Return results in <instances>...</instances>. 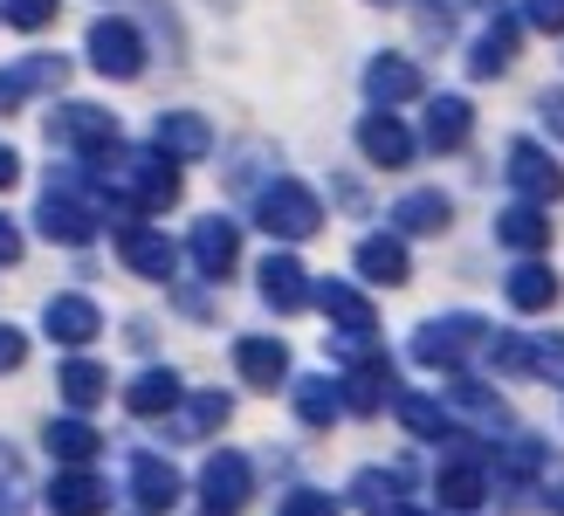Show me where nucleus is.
<instances>
[{
    "label": "nucleus",
    "mask_w": 564,
    "mask_h": 516,
    "mask_svg": "<svg viewBox=\"0 0 564 516\" xmlns=\"http://www.w3.org/2000/svg\"><path fill=\"white\" fill-rule=\"evenodd\" d=\"M97 214H104V200H90V172L83 165H48L42 214H35L42 235L63 241V248H83V241H97Z\"/></svg>",
    "instance_id": "nucleus-1"
},
{
    "label": "nucleus",
    "mask_w": 564,
    "mask_h": 516,
    "mask_svg": "<svg viewBox=\"0 0 564 516\" xmlns=\"http://www.w3.org/2000/svg\"><path fill=\"white\" fill-rule=\"evenodd\" d=\"M256 221L269 227L275 241H310L324 227V207H317V193H310L303 180H269L256 193Z\"/></svg>",
    "instance_id": "nucleus-2"
},
{
    "label": "nucleus",
    "mask_w": 564,
    "mask_h": 516,
    "mask_svg": "<svg viewBox=\"0 0 564 516\" xmlns=\"http://www.w3.org/2000/svg\"><path fill=\"white\" fill-rule=\"evenodd\" d=\"M482 344H489V324L462 310V318H434V324H420V331H413V358H420V365H434V372H462L475 352H482Z\"/></svg>",
    "instance_id": "nucleus-3"
},
{
    "label": "nucleus",
    "mask_w": 564,
    "mask_h": 516,
    "mask_svg": "<svg viewBox=\"0 0 564 516\" xmlns=\"http://www.w3.org/2000/svg\"><path fill=\"white\" fill-rule=\"evenodd\" d=\"M90 69H104L110 83L145 76V35H138V21H124V14L90 21Z\"/></svg>",
    "instance_id": "nucleus-4"
},
{
    "label": "nucleus",
    "mask_w": 564,
    "mask_h": 516,
    "mask_svg": "<svg viewBox=\"0 0 564 516\" xmlns=\"http://www.w3.org/2000/svg\"><path fill=\"white\" fill-rule=\"evenodd\" d=\"M110 138H118V110H104V104H55L48 110V146H63L76 159L104 152Z\"/></svg>",
    "instance_id": "nucleus-5"
},
{
    "label": "nucleus",
    "mask_w": 564,
    "mask_h": 516,
    "mask_svg": "<svg viewBox=\"0 0 564 516\" xmlns=\"http://www.w3.org/2000/svg\"><path fill=\"white\" fill-rule=\"evenodd\" d=\"M186 255H193V269H200L207 282H228L235 262H241V227L228 214H200L193 235H186Z\"/></svg>",
    "instance_id": "nucleus-6"
},
{
    "label": "nucleus",
    "mask_w": 564,
    "mask_h": 516,
    "mask_svg": "<svg viewBox=\"0 0 564 516\" xmlns=\"http://www.w3.org/2000/svg\"><path fill=\"white\" fill-rule=\"evenodd\" d=\"M248 496H256V469H248V454H235V448L207 454V469H200V503H207L214 516H235Z\"/></svg>",
    "instance_id": "nucleus-7"
},
{
    "label": "nucleus",
    "mask_w": 564,
    "mask_h": 516,
    "mask_svg": "<svg viewBox=\"0 0 564 516\" xmlns=\"http://www.w3.org/2000/svg\"><path fill=\"white\" fill-rule=\"evenodd\" d=\"M358 152L372 159V165H386V172H400V165H413L420 138H413V131H406L400 118H392L386 104H372V110H365V118H358Z\"/></svg>",
    "instance_id": "nucleus-8"
},
{
    "label": "nucleus",
    "mask_w": 564,
    "mask_h": 516,
    "mask_svg": "<svg viewBox=\"0 0 564 516\" xmlns=\"http://www.w3.org/2000/svg\"><path fill=\"white\" fill-rule=\"evenodd\" d=\"M118 262L131 269V276H145V282H173V269H180V248L159 235V227H138V221H124L118 227Z\"/></svg>",
    "instance_id": "nucleus-9"
},
{
    "label": "nucleus",
    "mask_w": 564,
    "mask_h": 516,
    "mask_svg": "<svg viewBox=\"0 0 564 516\" xmlns=\"http://www.w3.org/2000/svg\"><path fill=\"white\" fill-rule=\"evenodd\" d=\"M502 172H510V186H517L523 200H538V207H551V200L564 193V165H557L544 146H530V138H517V146H510Z\"/></svg>",
    "instance_id": "nucleus-10"
},
{
    "label": "nucleus",
    "mask_w": 564,
    "mask_h": 516,
    "mask_svg": "<svg viewBox=\"0 0 564 516\" xmlns=\"http://www.w3.org/2000/svg\"><path fill=\"white\" fill-rule=\"evenodd\" d=\"M420 90H427V83H420V63H413V55L386 49V55H372V63H365V97H372V104L400 110V104H420Z\"/></svg>",
    "instance_id": "nucleus-11"
},
{
    "label": "nucleus",
    "mask_w": 564,
    "mask_h": 516,
    "mask_svg": "<svg viewBox=\"0 0 564 516\" xmlns=\"http://www.w3.org/2000/svg\"><path fill=\"white\" fill-rule=\"evenodd\" d=\"M63 76H69L63 55H21L14 69H0V110H14L28 97H42V90H63Z\"/></svg>",
    "instance_id": "nucleus-12"
},
{
    "label": "nucleus",
    "mask_w": 564,
    "mask_h": 516,
    "mask_svg": "<svg viewBox=\"0 0 564 516\" xmlns=\"http://www.w3.org/2000/svg\"><path fill=\"white\" fill-rule=\"evenodd\" d=\"M104 509H110V482H97L90 462L48 482V516H104Z\"/></svg>",
    "instance_id": "nucleus-13"
},
{
    "label": "nucleus",
    "mask_w": 564,
    "mask_h": 516,
    "mask_svg": "<svg viewBox=\"0 0 564 516\" xmlns=\"http://www.w3.org/2000/svg\"><path fill=\"white\" fill-rule=\"evenodd\" d=\"M517 42H523V14L496 8V14H489V28L475 35V55H468V69H475V76H502V69L517 63Z\"/></svg>",
    "instance_id": "nucleus-14"
},
{
    "label": "nucleus",
    "mask_w": 564,
    "mask_h": 516,
    "mask_svg": "<svg viewBox=\"0 0 564 516\" xmlns=\"http://www.w3.org/2000/svg\"><path fill=\"white\" fill-rule=\"evenodd\" d=\"M152 138H159L165 159H207L214 152V125L200 118V110H159Z\"/></svg>",
    "instance_id": "nucleus-15"
},
{
    "label": "nucleus",
    "mask_w": 564,
    "mask_h": 516,
    "mask_svg": "<svg viewBox=\"0 0 564 516\" xmlns=\"http://www.w3.org/2000/svg\"><path fill=\"white\" fill-rule=\"evenodd\" d=\"M235 372L248 386L275 393L282 379H290V344H282V337H235Z\"/></svg>",
    "instance_id": "nucleus-16"
},
{
    "label": "nucleus",
    "mask_w": 564,
    "mask_h": 516,
    "mask_svg": "<svg viewBox=\"0 0 564 516\" xmlns=\"http://www.w3.org/2000/svg\"><path fill=\"white\" fill-rule=\"evenodd\" d=\"M337 393H345V407H351V413H379L386 399H392V358H386V352L358 358L345 379H337Z\"/></svg>",
    "instance_id": "nucleus-17"
},
{
    "label": "nucleus",
    "mask_w": 564,
    "mask_h": 516,
    "mask_svg": "<svg viewBox=\"0 0 564 516\" xmlns=\"http://www.w3.org/2000/svg\"><path fill=\"white\" fill-rule=\"evenodd\" d=\"M131 503L145 509V516H165L180 503V475L173 462H159V454H131Z\"/></svg>",
    "instance_id": "nucleus-18"
},
{
    "label": "nucleus",
    "mask_w": 564,
    "mask_h": 516,
    "mask_svg": "<svg viewBox=\"0 0 564 516\" xmlns=\"http://www.w3.org/2000/svg\"><path fill=\"white\" fill-rule=\"evenodd\" d=\"M42 331H48L55 344H90V337L104 331V310H97L90 297H48Z\"/></svg>",
    "instance_id": "nucleus-19"
},
{
    "label": "nucleus",
    "mask_w": 564,
    "mask_h": 516,
    "mask_svg": "<svg viewBox=\"0 0 564 516\" xmlns=\"http://www.w3.org/2000/svg\"><path fill=\"white\" fill-rule=\"evenodd\" d=\"M496 241L517 248V255H538V248H551V214L538 207V200H517V207L496 214Z\"/></svg>",
    "instance_id": "nucleus-20"
},
{
    "label": "nucleus",
    "mask_w": 564,
    "mask_h": 516,
    "mask_svg": "<svg viewBox=\"0 0 564 516\" xmlns=\"http://www.w3.org/2000/svg\"><path fill=\"white\" fill-rule=\"evenodd\" d=\"M358 276H365V282H386V290H400V282L413 276L406 241H400V235H365V241H358Z\"/></svg>",
    "instance_id": "nucleus-21"
},
{
    "label": "nucleus",
    "mask_w": 564,
    "mask_h": 516,
    "mask_svg": "<svg viewBox=\"0 0 564 516\" xmlns=\"http://www.w3.org/2000/svg\"><path fill=\"white\" fill-rule=\"evenodd\" d=\"M180 393H186V386H180V372H173V365H152V372H138V379L124 386V407H131V413H145V420H159V413H173V407H180Z\"/></svg>",
    "instance_id": "nucleus-22"
},
{
    "label": "nucleus",
    "mask_w": 564,
    "mask_h": 516,
    "mask_svg": "<svg viewBox=\"0 0 564 516\" xmlns=\"http://www.w3.org/2000/svg\"><path fill=\"white\" fill-rule=\"evenodd\" d=\"M475 138V104L468 97H434L427 104V146L434 152H462Z\"/></svg>",
    "instance_id": "nucleus-23"
},
{
    "label": "nucleus",
    "mask_w": 564,
    "mask_h": 516,
    "mask_svg": "<svg viewBox=\"0 0 564 516\" xmlns=\"http://www.w3.org/2000/svg\"><path fill=\"white\" fill-rule=\"evenodd\" d=\"M48 454H55V462H69V469H83V462H97V454H104V434H97V427L90 420H83V413H63V420H48Z\"/></svg>",
    "instance_id": "nucleus-24"
},
{
    "label": "nucleus",
    "mask_w": 564,
    "mask_h": 516,
    "mask_svg": "<svg viewBox=\"0 0 564 516\" xmlns=\"http://www.w3.org/2000/svg\"><path fill=\"white\" fill-rule=\"evenodd\" d=\"M262 303L282 310V318L310 303V282H303V262H296V255H269V262H262Z\"/></svg>",
    "instance_id": "nucleus-25"
},
{
    "label": "nucleus",
    "mask_w": 564,
    "mask_h": 516,
    "mask_svg": "<svg viewBox=\"0 0 564 516\" xmlns=\"http://www.w3.org/2000/svg\"><path fill=\"white\" fill-rule=\"evenodd\" d=\"M392 221H400V235H441V227L455 221V207H447L441 186H413L400 207H392Z\"/></svg>",
    "instance_id": "nucleus-26"
},
{
    "label": "nucleus",
    "mask_w": 564,
    "mask_h": 516,
    "mask_svg": "<svg viewBox=\"0 0 564 516\" xmlns=\"http://www.w3.org/2000/svg\"><path fill=\"white\" fill-rule=\"evenodd\" d=\"M228 413H235V399H228V393H193V399H186V413L165 427V441H207L214 427H228Z\"/></svg>",
    "instance_id": "nucleus-27"
},
{
    "label": "nucleus",
    "mask_w": 564,
    "mask_h": 516,
    "mask_svg": "<svg viewBox=\"0 0 564 516\" xmlns=\"http://www.w3.org/2000/svg\"><path fill=\"white\" fill-rule=\"evenodd\" d=\"M502 297H510L517 310H551L557 303V276L538 262V255H523V262L502 276Z\"/></svg>",
    "instance_id": "nucleus-28"
},
{
    "label": "nucleus",
    "mask_w": 564,
    "mask_h": 516,
    "mask_svg": "<svg viewBox=\"0 0 564 516\" xmlns=\"http://www.w3.org/2000/svg\"><path fill=\"white\" fill-rule=\"evenodd\" d=\"M317 310L337 318V331H372V297L358 282H317Z\"/></svg>",
    "instance_id": "nucleus-29"
},
{
    "label": "nucleus",
    "mask_w": 564,
    "mask_h": 516,
    "mask_svg": "<svg viewBox=\"0 0 564 516\" xmlns=\"http://www.w3.org/2000/svg\"><path fill=\"white\" fill-rule=\"evenodd\" d=\"M434 490H441V503H447V509H475V503H482V490H489V475L475 469L468 454H455V462L434 475Z\"/></svg>",
    "instance_id": "nucleus-30"
},
{
    "label": "nucleus",
    "mask_w": 564,
    "mask_h": 516,
    "mask_svg": "<svg viewBox=\"0 0 564 516\" xmlns=\"http://www.w3.org/2000/svg\"><path fill=\"white\" fill-rule=\"evenodd\" d=\"M392 407H400V427H406V434H420V441H447V434H455V420H447L441 399H427V393H400Z\"/></svg>",
    "instance_id": "nucleus-31"
},
{
    "label": "nucleus",
    "mask_w": 564,
    "mask_h": 516,
    "mask_svg": "<svg viewBox=\"0 0 564 516\" xmlns=\"http://www.w3.org/2000/svg\"><path fill=\"white\" fill-rule=\"evenodd\" d=\"M296 413H303V427H330L337 413H345L337 379H296Z\"/></svg>",
    "instance_id": "nucleus-32"
},
{
    "label": "nucleus",
    "mask_w": 564,
    "mask_h": 516,
    "mask_svg": "<svg viewBox=\"0 0 564 516\" xmlns=\"http://www.w3.org/2000/svg\"><path fill=\"white\" fill-rule=\"evenodd\" d=\"M55 379H63V399H69V407H97V399L110 393V372L90 365V358H69L63 372H55Z\"/></svg>",
    "instance_id": "nucleus-33"
},
{
    "label": "nucleus",
    "mask_w": 564,
    "mask_h": 516,
    "mask_svg": "<svg viewBox=\"0 0 564 516\" xmlns=\"http://www.w3.org/2000/svg\"><path fill=\"white\" fill-rule=\"evenodd\" d=\"M455 407H462L468 420H482L496 441H502V427H510V413H502V399H496L489 386H475V379H455Z\"/></svg>",
    "instance_id": "nucleus-34"
},
{
    "label": "nucleus",
    "mask_w": 564,
    "mask_h": 516,
    "mask_svg": "<svg viewBox=\"0 0 564 516\" xmlns=\"http://www.w3.org/2000/svg\"><path fill=\"white\" fill-rule=\"evenodd\" d=\"M544 469V441H510L496 454V482H530Z\"/></svg>",
    "instance_id": "nucleus-35"
},
{
    "label": "nucleus",
    "mask_w": 564,
    "mask_h": 516,
    "mask_svg": "<svg viewBox=\"0 0 564 516\" xmlns=\"http://www.w3.org/2000/svg\"><path fill=\"white\" fill-rule=\"evenodd\" d=\"M392 482H400V475H392V469H358V482H351V490H358V509H392Z\"/></svg>",
    "instance_id": "nucleus-36"
},
{
    "label": "nucleus",
    "mask_w": 564,
    "mask_h": 516,
    "mask_svg": "<svg viewBox=\"0 0 564 516\" xmlns=\"http://www.w3.org/2000/svg\"><path fill=\"white\" fill-rule=\"evenodd\" d=\"M55 8H63V0H0V14H8L14 28H28V35H35V28H48Z\"/></svg>",
    "instance_id": "nucleus-37"
},
{
    "label": "nucleus",
    "mask_w": 564,
    "mask_h": 516,
    "mask_svg": "<svg viewBox=\"0 0 564 516\" xmlns=\"http://www.w3.org/2000/svg\"><path fill=\"white\" fill-rule=\"evenodd\" d=\"M275 516H337V503H330V490H290Z\"/></svg>",
    "instance_id": "nucleus-38"
},
{
    "label": "nucleus",
    "mask_w": 564,
    "mask_h": 516,
    "mask_svg": "<svg viewBox=\"0 0 564 516\" xmlns=\"http://www.w3.org/2000/svg\"><path fill=\"white\" fill-rule=\"evenodd\" d=\"M523 28H544V35H564V0H530Z\"/></svg>",
    "instance_id": "nucleus-39"
},
{
    "label": "nucleus",
    "mask_w": 564,
    "mask_h": 516,
    "mask_svg": "<svg viewBox=\"0 0 564 516\" xmlns=\"http://www.w3.org/2000/svg\"><path fill=\"white\" fill-rule=\"evenodd\" d=\"M538 118H544V131L564 146V90H544V97H538Z\"/></svg>",
    "instance_id": "nucleus-40"
},
{
    "label": "nucleus",
    "mask_w": 564,
    "mask_h": 516,
    "mask_svg": "<svg viewBox=\"0 0 564 516\" xmlns=\"http://www.w3.org/2000/svg\"><path fill=\"white\" fill-rule=\"evenodd\" d=\"M21 358H28V337H21V331H8V324H0V372H14Z\"/></svg>",
    "instance_id": "nucleus-41"
},
{
    "label": "nucleus",
    "mask_w": 564,
    "mask_h": 516,
    "mask_svg": "<svg viewBox=\"0 0 564 516\" xmlns=\"http://www.w3.org/2000/svg\"><path fill=\"white\" fill-rule=\"evenodd\" d=\"M0 262H8V269L21 262V227H14L8 214H0Z\"/></svg>",
    "instance_id": "nucleus-42"
},
{
    "label": "nucleus",
    "mask_w": 564,
    "mask_h": 516,
    "mask_svg": "<svg viewBox=\"0 0 564 516\" xmlns=\"http://www.w3.org/2000/svg\"><path fill=\"white\" fill-rule=\"evenodd\" d=\"M0 516H28V503H21V482H0Z\"/></svg>",
    "instance_id": "nucleus-43"
},
{
    "label": "nucleus",
    "mask_w": 564,
    "mask_h": 516,
    "mask_svg": "<svg viewBox=\"0 0 564 516\" xmlns=\"http://www.w3.org/2000/svg\"><path fill=\"white\" fill-rule=\"evenodd\" d=\"M21 180V159H14V146H0V193H8Z\"/></svg>",
    "instance_id": "nucleus-44"
},
{
    "label": "nucleus",
    "mask_w": 564,
    "mask_h": 516,
    "mask_svg": "<svg viewBox=\"0 0 564 516\" xmlns=\"http://www.w3.org/2000/svg\"><path fill=\"white\" fill-rule=\"evenodd\" d=\"M551 509H557V516H564V482H557V490H551Z\"/></svg>",
    "instance_id": "nucleus-45"
},
{
    "label": "nucleus",
    "mask_w": 564,
    "mask_h": 516,
    "mask_svg": "<svg viewBox=\"0 0 564 516\" xmlns=\"http://www.w3.org/2000/svg\"><path fill=\"white\" fill-rule=\"evenodd\" d=\"M386 516H427V509H386Z\"/></svg>",
    "instance_id": "nucleus-46"
},
{
    "label": "nucleus",
    "mask_w": 564,
    "mask_h": 516,
    "mask_svg": "<svg viewBox=\"0 0 564 516\" xmlns=\"http://www.w3.org/2000/svg\"><path fill=\"white\" fill-rule=\"evenodd\" d=\"M372 8H406V0H372Z\"/></svg>",
    "instance_id": "nucleus-47"
},
{
    "label": "nucleus",
    "mask_w": 564,
    "mask_h": 516,
    "mask_svg": "<svg viewBox=\"0 0 564 516\" xmlns=\"http://www.w3.org/2000/svg\"><path fill=\"white\" fill-rule=\"evenodd\" d=\"M455 8H482V0H455Z\"/></svg>",
    "instance_id": "nucleus-48"
},
{
    "label": "nucleus",
    "mask_w": 564,
    "mask_h": 516,
    "mask_svg": "<svg viewBox=\"0 0 564 516\" xmlns=\"http://www.w3.org/2000/svg\"><path fill=\"white\" fill-rule=\"evenodd\" d=\"M0 469H8V448H0Z\"/></svg>",
    "instance_id": "nucleus-49"
}]
</instances>
